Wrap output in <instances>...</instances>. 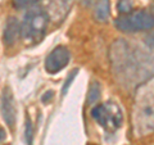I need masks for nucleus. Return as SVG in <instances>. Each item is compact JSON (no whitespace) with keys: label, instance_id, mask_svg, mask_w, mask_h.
I'll return each mask as SVG.
<instances>
[{"label":"nucleus","instance_id":"obj_1","mask_svg":"<svg viewBox=\"0 0 154 145\" xmlns=\"http://www.w3.org/2000/svg\"><path fill=\"white\" fill-rule=\"evenodd\" d=\"M48 21H49V17L41 9L28 12L21 25V36L26 41L37 42L45 35Z\"/></svg>","mask_w":154,"mask_h":145},{"label":"nucleus","instance_id":"obj_2","mask_svg":"<svg viewBox=\"0 0 154 145\" xmlns=\"http://www.w3.org/2000/svg\"><path fill=\"white\" fill-rule=\"evenodd\" d=\"M116 27L122 32H139L152 30L154 27V16L149 12L137 11L127 13L116 19Z\"/></svg>","mask_w":154,"mask_h":145},{"label":"nucleus","instance_id":"obj_3","mask_svg":"<svg viewBox=\"0 0 154 145\" xmlns=\"http://www.w3.org/2000/svg\"><path fill=\"white\" fill-rule=\"evenodd\" d=\"M91 116L100 126L105 130H109V131H114V130L119 128L123 121L121 109L117 104L112 103V101L96 105L91 110Z\"/></svg>","mask_w":154,"mask_h":145},{"label":"nucleus","instance_id":"obj_4","mask_svg":"<svg viewBox=\"0 0 154 145\" xmlns=\"http://www.w3.org/2000/svg\"><path fill=\"white\" fill-rule=\"evenodd\" d=\"M69 58V50L66 46H57L45 59V69L49 73H57L68 64Z\"/></svg>","mask_w":154,"mask_h":145},{"label":"nucleus","instance_id":"obj_5","mask_svg":"<svg viewBox=\"0 0 154 145\" xmlns=\"http://www.w3.org/2000/svg\"><path fill=\"white\" fill-rule=\"evenodd\" d=\"M2 113L3 118L11 128L16 123V105H14L13 95L9 89H5L2 96Z\"/></svg>","mask_w":154,"mask_h":145},{"label":"nucleus","instance_id":"obj_6","mask_svg":"<svg viewBox=\"0 0 154 145\" xmlns=\"http://www.w3.org/2000/svg\"><path fill=\"white\" fill-rule=\"evenodd\" d=\"M19 36H21V25L18 23L16 18H9L5 30H4V36H3L4 44L8 46L14 45Z\"/></svg>","mask_w":154,"mask_h":145},{"label":"nucleus","instance_id":"obj_7","mask_svg":"<svg viewBox=\"0 0 154 145\" xmlns=\"http://www.w3.org/2000/svg\"><path fill=\"white\" fill-rule=\"evenodd\" d=\"M102 93V88H100V84L96 81H93L90 84V88L88 91V103L90 105H94L96 104L98 101L100 100V94Z\"/></svg>","mask_w":154,"mask_h":145},{"label":"nucleus","instance_id":"obj_8","mask_svg":"<svg viewBox=\"0 0 154 145\" xmlns=\"http://www.w3.org/2000/svg\"><path fill=\"white\" fill-rule=\"evenodd\" d=\"M109 17V0H100L95 8V18L103 22Z\"/></svg>","mask_w":154,"mask_h":145},{"label":"nucleus","instance_id":"obj_9","mask_svg":"<svg viewBox=\"0 0 154 145\" xmlns=\"http://www.w3.org/2000/svg\"><path fill=\"white\" fill-rule=\"evenodd\" d=\"M25 136H26V141L28 145H32V137H33V127L31 123V119L27 117L26 119V131H25Z\"/></svg>","mask_w":154,"mask_h":145},{"label":"nucleus","instance_id":"obj_10","mask_svg":"<svg viewBox=\"0 0 154 145\" xmlns=\"http://www.w3.org/2000/svg\"><path fill=\"white\" fill-rule=\"evenodd\" d=\"M118 9L122 13H130L132 9V3L130 0H119L118 3Z\"/></svg>","mask_w":154,"mask_h":145},{"label":"nucleus","instance_id":"obj_11","mask_svg":"<svg viewBox=\"0 0 154 145\" xmlns=\"http://www.w3.org/2000/svg\"><path fill=\"white\" fill-rule=\"evenodd\" d=\"M37 2L38 0H13V5L16 8H26V7H30Z\"/></svg>","mask_w":154,"mask_h":145},{"label":"nucleus","instance_id":"obj_12","mask_svg":"<svg viewBox=\"0 0 154 145\" xmlns=\"http://www.w3.org/2000/svg\"><path fill=\"white\" fill-rule=\"evenodd\" d=\"M79 73V69H73L72 71V73L68 76V79L66 80V84L63 85V89H62V95H66V93H67V90H68V86L71 85V82L73 81V79H75V76Z\"/></svg>","mask_w":154,"mask_h":145},{"label":"nucleus","instance_id":"obj_13","mask_svg":"<svg viewBox=\"0 0 154 145\" xmlns=\"http://www.w3.org/2000/svg\"><path fill=\"white\" fill-rule=\"evenodd\" d=\"M146 41H148V44L149 45H152V46H154V33H152L149 37H146Z\"/></svg>","mask_w":154,"mask_h":145},{"label":"nucleus","instance_id":"obj_14","mask_svg":"<svg viewBox=\"0 0 154 145\" xmlns=\"http://www.w3.org/2000/svg\"><path fill=\"white\" fill-rule=\"evenodd\" d=\"M51 96H53V93H51V91H49V94H48V96H46V95L42 96V100H44V101L46 100V101H48V100H49V99L51 98Z\"/></svg>","mask_w":154,"mask_h":145},{"label":"nucleus","instance_id":"obj_15","mask_svg":"<svg viewBox=\"0 0 154 145\" xmlns=\"http://www.w3.org/2000/svg\"><path fill=\"white\" fill-rule=\"evenodd\" d=\"M4 137H5V132H4V130H3V128H0V141H2Z\"/></svg>","mask_w":154,"mask_h":145},{"label":"nucleus","instance_id":"obj_16","mask_svg":"<svg viewBox=\"0 0 154 145\" xmlns=\"http://www.w3.org/2000/svg\"><path fill=\"white\" fill-rule=\"evenodd\" d=\"M81 3H82V4H84V5H90L91 0H81Z\"/></svg>","mask_w":154,"mask_h":145},{"label":"nucleus","instance_id":"obj_17","mask_svg":"<svg viewBox=\"0 0 154 145\" xmlns=\"http://www.w3.org/2000/svg\"><path fill=\"white\" fill-rule=\"evenodd\" d=\"M90 145H94V144H90Z\"/></svg>","mask_w":154,"mask_h":145}]
</instances>
